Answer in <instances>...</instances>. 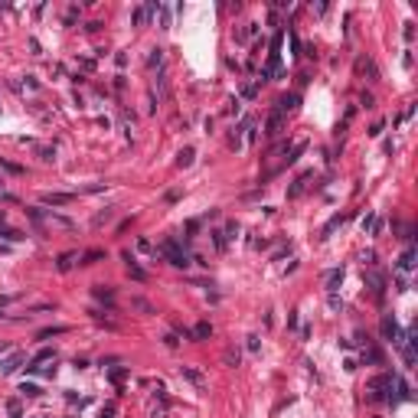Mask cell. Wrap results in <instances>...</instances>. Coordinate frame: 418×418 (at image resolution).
I'll use <instances>...</instances> for the list:
<instances>
[{
	"instance_id": "obj_14",
	"label": "cell",
	"mask_w": 418,
	"mask_h": 418,
	"mask_svg": "<svg viewBox=\"0 0 418 418\" xmlns=\"http://www.w3.org/2000/svg\"><path fill=\"white\" fill-rule=\"evenodd\" d=\"M53 333H65V327H49V330H39V340H49Z\"/></svg>"
},
{
	"instance_id": "obj_2",
	"label": "cell",
	"mask_w": 418,
	"mask_h": 418,
	"mask_svg": "<svg viewBox=\"0 0 418 418\" xmlns=\"http://www.w3.org/2000/svg\"><path fill=\"white\" fill-rule=\"evenodd\" d=\"M392 382H395V379H392L389 373L376 376V379L369 382V399H373V402H379V399H382V389H392Z\"/></svg>"
},
{
	"instance_id": "obj_1",
	"label": "cell",
	"mask_w": 418,
	"mask_h": 418,
	"mask_svg": "<svg viewBox=\"0 0 418 418\" xmlns=\"http://www.w3.org/2000/svg\"><path fill=\"white\" fill-rule=\"evenodd\" d=\"M160 252H164L167 258H170V265H177V268H186V265H190V262H186V252H183V248L177 245L173 239H170V242H164V248H160Z\"/></svg>"
},
{
	"instance_id": "obj_15",
	"label": "cell",
	"mask_w": 418,
	"mask_h": 418,
	"mask_svg": "<svg viewBox=\"0 0 418 418\" xmlns=\"http://www.w3.org/2000/svg\"><path fill=\"white\" fill-rule=\"evenodd\" d=\"M183 376H186V379H193L196 386H203V376H200V373H193V369H183Z\"/></svg>"
},
{
	"instance_id": "obj_4",
	"label": "cell",
	"mask_w": 418,
	"mask_h": 418,
	"mask_svg": "<svg viewBox=\"0 0 418 418\" xmlns=\"http://www.w3.org/2000/svg\"><path fill=\"white\" fill-rule=\"evenodd\" d=\"M298 101H300L298 91H291V95H281V98H278V108H274V111H281V115H284V111H294V108H298Z\"/></svg>"
},
{
	"instance_id": "obj_11",
	"label": "cell",
	"mask_w": 418,
	"mask_h": 418,
	"mask_svg": "<svg viewBox=\"0 0 418 418\" xmlns=\"http://www.w3.org/2000/svg\"><path fill=\"white\" fill-rule=\"evenodd\" d=\"M101 255H105V252H85V255H82V262H79V265H95V262L101 258Z\"/></svg>"
},
{
	"instance_id": "obj_7",
	"label": "cell",
	"mask_w": 418,
	"mask_h": 418,
	"mask_svg": "<svg viewBox=\"0 0 418 418\" xmlns=\"http://www.w3.org/2000/svg\"><path fill=\"white\" fill-rule=\"evenodd\" d=\"M124 262H127V271H131V278H137V281H144V268H137V265H134V258H131V252L124 255Z\"/></svg>"
},
{
	"instance_id": "obj_8",
	"label": "cell",
	"mask_w": 418,
	"mask_h": 418,
	"mask_svg": "<svg viewBox=\"0 0 418 418\" xmlns=\"http://www.w3.org/2000/svg\"><path fill=\"white\" fill-rule=\"evenodd\" d=\"M340 281H343V268H333V271H327V288H330V291H333Z\"/></svg>"
},
{
	"instance_id": "obj_10",
	"label": "cell",
	"mask_w": 418,
	"mask_h": 418,
	"mask_svg": "<svg viewBox=\"0 0 418 418\" xmlns=\"http://www.w3.org/2000/svg\"><path fill=\"white\" fill-rule=\"evenodd\" d=\"M23 363V356H13V359H7L3 363V373H17V366Z\"/></svg>"
},
{
	"instance_id": "obj_13",
	"label": "cell",
	"mask_w": 418,
	"mask_h": 418,
	"mask_svg": "<svg viewBox=\"0 0 418 418\" xmlns=\"http://www.w3.org/2000/svg\"><path fill=\"white\" fill-rule=\"evenodd\" d=\"M190 164H193V147H186L180 154V167H190Z\"/></svg>"
},
{
	"instance_id": "obj_6",
	"label": "cell",
	"mask_w": 418,
	"mask_h": 418,
	"mask_svg": "<svg viewBox=\"0 0 418 418\" xmlns=\"http://www.w3.org/2000/svg\"><path fill=\"white\" fill-rule=\"evenodd\" d=\"M69 200H72L69 193H46V196H43V203H46V206H65Z\"/></svg>"
},
{
	"instance_id": "obj_3",
	"label": "cell",
	"mask_w": 418,
	"mask_h": 418,
	"mask_svg": "<svg viewBox=\"0 0 418 418\" xmlns=\"http://www.w3.org/2000/svg\"><path fill=\"white\" fill-rule=\"evenodd\" d=\"M281 124H284V115H281V111H271V118H268V124H265V134L278 137V134H281Z\"/></svg>"
},
{
	"instance_id": "obj_16",
	"label": "cell",
	"mask_w": 418,
	"mask_h": 418,
	"mask_svg": "<svg viewBox=\"0 0 418 418\" xmlns=\"http://www.w3.org/2000/svg\"><path fill=\"white\" fill-rule=\"evenodd\" d=\"M209 333H212V327H209V324H200V327H196V336H200V340H203V336H209Z\"/></svg>"
},
{
	"instance_id": "obj_17",
	"label": "cell",
	"mask_w": 418,
	"mask_h": 418,
	"mask_svg": "<svg viewBox=\"0 0 418 418\" xmlns=\"http://www.w3.org/2000/svg\"><path fill=\"white\" fill-rule=\"evenodd\" d=\"M23 395H39V386H23Z\"/></svg>"
},
{
	"instance_id": "obj_9",
	"label": "cell",
	"mask_w": 418,
	"mask_h": 418,
	"mask_svg": "<svg viewBox=\"0 0 418 418\" xmlns=\"http://www.w3.org/2000/svg\"><path fill=\"white\" fill-rule=\"evenodd\" d=\"M412 258H415V252H412V248H405V252H402V258H399V271H409V268H412Z\"/></svg>"
},
{
	"instance_id": "obj_5",
	"label": "cell",
	"mask_w": 418,
	"mask_h": 418,
	"mask_svg": "<svg viewBox=\"0 0 418 418\" xmlns=\"http://www.w3.org/2000/svg\"><path fill=\"white\" fill-rule=\"evenodd\" d=\"M382 336L392 340V343H399V327H395V320L392 317H382Z\"/></svg>"
},
{
	"instance_id": "obj_12",
	"label": "cell",
	"mask_w": 418,
	"mask_h": 418,
	"mask_svg": "<svg viewBox=\"0 0 418 418\" xmlns=\"http://www.w3.org/2000/svg\"><path fill=\"white\" fill-rule=\"evenodd\" d=\"M340 222H343V216H333V219L327 222V226H324V236H330V232H333V229L340 226Z\"/></svg>"
}]
</instances>
